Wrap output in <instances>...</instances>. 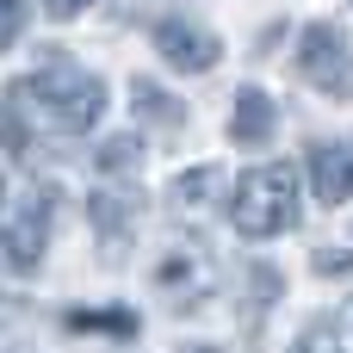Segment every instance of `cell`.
I'll list each match as a JSON object with an SVG mask.
<instances>
[{
	"label": "cell",
	"mask_w": 353,
	"mask_h": 353,
	"mask_svg": "<svg viewBox=\"0 0 353 353\" xmlns=\"http://www.w3.org/2000/svg\"><path fill=\"white\" fill-rule=\"evenodd\" d=\"M12 99L37 105L62 137H81V130H93L99 112H105V81H93L87 68H74V62H62V56H50L25 87H12Z\"/></svg>",
	"instance_id": "1"
},
{
	"label": "cell",
	"mask_w": 353,
	"mask_h": 353,
	"mask_svg": "<svg viewBox=\"0 0 353 353\" xmlns=\"http://www.w3.org/2000/svg\"><path fill=\"white\" fill-rule=\"evenodd\" d=\"M230 223L236 236L248 242H273L298 223V168L292 161H267V168H248L230 192Z\"/></svg>",
	"instance_id": "2"
},
{
	"label": "cell",
	"mask_w": 353,
	"mask_h": 353,
	"mask_svg": "<svg viewBox=\"0 0 353 353\" xmlns=\"http://www.w3.org/2000/svg\"><path fill=\"white\" fill-rule=\"evenodd\" d=\"M298 74L316 93H329V99H347L353 93V43L335 19L304 25V37H298Z\"/></svg>",
	"instance_id": "3"
},
{
	"label": "cell",
	"mask_w": 353,
	"mask_h": 353,
	"mask_svg": "<svg viewBox=\"0 0 353 353\" xmlns=\"http://www.w3.org/2000/svg\"><path fill=\"white\" fill-rule=\"evenodd\" d=\"M50 211H56V192L43 180L19 186V211H12V230H6V254L19 273H31L43 261V242H50Z\"/></svg>",
	"instance_id": "4"
},
{
	"label": "cell",
	"mask_w": 353,
	"mask_h": 353,
	"mask_svg": "<svg viewBox=\"0 0 353 353\" xmlns=\"http://www.w3.org/2000/svg\"><path fill=\"white\" fill-rule=\"evenodd\" d=\"M155 285H161V298H168L174 310H199V304L217 292V267H211L205 248H168V254L155 261Z\"/></svg>",
	"instance_id": "5"
},
{
	"label": "cell",
	"mask_w": 353,
	"mask_h": 353,
	"mask_svg": "<svg viewBox=\"0 0 353 353\" xmlns=\"http://www.w3.org/2000/svg\"><path fill=\"white\" fill-rule=\"evenodd\" d=\"M87 217H93L99 248H105V261H112V254H124V248H130V236H137V223H143V192H137L130 180H105V186L93 192Z\"/></svg>",
	"instance_id": "6"
},
{
	"label": "cell",
	"mask_w": 353,
	"mask_h": 353,
	"mask_svg": "<svg viewBox=\"0 0 353 353\" xmlns=\"http://www.w3.org/2000/svg\"><path fill=\"white\" fill-rule=\"evenodd\" d=\"M155 50L168 56V68H180V74H205V68H217L223 37H217L211 25H199V19H161V25H155Z\"/></svg>",
	"instance_id": "7"
},
{
	"label": "cell",
	"mask_w": 353,
	"mask_h": 353,
	"mask_svg": "<svg viewBox=\"0 0 353 353\" xmlns=\"http://www.w3.org/2000/svg\"><path fill=\"white\" fill-rule=\"evenodd\" d=\"M310 186L323 205H347L353 199V143H316L310 149Z\"/></svg>",
	"instance_id": "8"
},
{
	"label": "cell",
	"mask_w": 353,
	"mask_h": 353,
	"mask_svg": "<svg viewBox=\"0 0 353 353\" xmlns=\"http://www.w3.org/2000/svg\"><path fill=\"white\" fill-rule=\"evenodd\" d=\"M273 124H279V105L267 99V87H242V93H236V112H230V143L261 149V143L273 137Z\"/></svg>",
	"instance_id": "9"
},
{
	"label": "cell",
	"mask_w": 353,
	"mask_h": 353,
	"mask_svg": "<svg viewBox=\"0 0 353 353\" xmlns=\"http://www.w3.org/2000/svg\"><path fill=\"white\" fill-rule=\"evenodd\" d=\"M62 329H68V335H112V341H130V335L143 329V316H137L130 304H81V310L62 316Z\"/></svg>",
	"instance_id": "10"
},
{
	"label": "cell",
	"mask_w": 353,
	"mask_h": 353,
	"mask_svg": "<svg viewBox=\"0 0 353 353\" xmlns=\"http://www.w3.org/2000/svg\"><path fill=\"white\" fill-rule=\"evenodd\" d=\"M130 112H137V124H149V130H168V137H180L186 130V105L174 99V93H161L155 81H130Z\"/></svg>",
	"instance_id": "11"
},
{
	"label": "cell",
	"mask_w": 353,
	"mask_h": 353,
	"mask_svg": "<svg viewBox=\"0 0 353 353\" xmlns=\"http://www.w3.org/2000/svg\"><path fill=\"white\" fill-rule=\"evenodd\" d=\"M223 168L217 161H199V168H186L180 180H174V205L180 211H205V205H217V192H223Z\"/></svg>",
	"instance_id": "12"
},
{
	"label": "cell",
	"mask_w": 353,
	"mask_h": 353,
	"mask_svg": "<svg viewBox=\"0 0 353 353\" xmlns=\"http://www.w3.org/2000/svg\"><path fill=\"white\" fill-rule=\"evenodd\" d=\"M279 292H285V273L279 267H248L242 273V323H261V310L279 304Z\"/></svg>",
	"instance_id": "13"
},
{
	"label": "cell",
	"mask_w": 353,
	"mask_h": 353,
	"mask_svg": "<svg viewBox=\"0 0 353 353\" xmlns=\"http://www.w3.org/2000/svg\"><path fill=\"white\" fill-rule=\"evenodd\" d=\"M93 161H99V174H105V180H130V174H137V161H143V137H105Z\"/></svg>",
	"instance_id": "14"
},
{
	"label": "cell",
	"mask_w": 353,
	"mask_h": 353,
	"mask_svg": "<svg viewBox=\"0 0 353 353\" xmlns=\"http://www.w3.org/2000/svg\"><path fill=\"white\" fill-rule=\"evenodd\" d=\"M292 353H347V347H341V335H335L329 323H310V329L292 341Z\"/></svg>",
	"instance_id": "15"
},
{
	"label": "cell",
	"mask_w": 353,
	"mask_h": 353,
	"mask_svg": "<svg viewBox=\"0 0 353 353\" xmlns=\"http://www.w3.org/2000/svg\"><path fill=\"white\" fill-rule=\"evenodd\" d=\"M0 149H25V118H12V99H0Z\"/></svg>",
	"instance_id": "16"
},
{
	"label": "cell",
	"mask_w": 353,
	"mask_h": 353,
	"mask_svg": "<svg viewBox=\"0 0 353 353\" xmlns=\"http://www.w3.org/2000/svg\"><path fill=\"white\" fill-rule=\"evenodd\" d=\"M25 31V0H0V50Z\"/></svg>",
	"instance_id": "17"
},
{
	"label": "cell",
	"mask_w": 353,
	"mask_h": 353,
	"mask_svg": "<svg viewBox=\"0 0 353 353\" xmlns=\"http://www.w3.org/2000/svg\"><path fill=\"white\" fill-rule=\"evenodd\" d=\"M43 6H50V19H74V12L93 6V0H43Z\"/></svg>",
	"instance_id": "18"
},
{
	"label": "cell",
	"mask_w": 353,
	"mask_h": 353,
	"mask_svg": "<svg viewBox=\"0 0 353 353\" xmlns=\"http://www.w3.org/2000/svg\"><path fill=\"white\" fill-rule=\"evenodd\" d=\"M6 199H12V186H6V180H0V211H6Z\"/></svg>",
	"instance_id": "19"
},
{
	"label": "cell",
	"mask_w": 353,
	"mask_h": 353,
	"mask_svg": "<svg viewBox=\"0 0 353 353\" xmlns=\"http://www.w3.org/2000/svg\"><path fill=\"white\" fill-rule=\"evenodd\" d=\"M186 353H217V347H186Z\"/></svg>",
	"instance_id": "20"
},
{
	"label": "cell",
	"mask_w": 353,
	"mask_h": 353,
	"mask_svg": "<svg viewBox=\"0 0 353 353\" xmlns=\"http://www.w3.org/2000/svg\"><path fill=\"white\" fill-rule=\"evenodd\" d=\"M347 329H353V304H347Z\"/></svg>",
	"instance_id": "21"
}]
</instances>
